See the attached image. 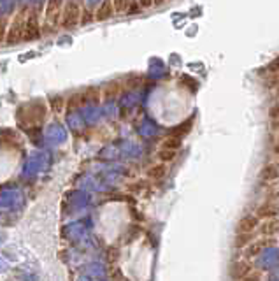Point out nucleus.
Listing matches in <instances>:
<instances>
[{"label":"nucleus","instance_id":"27","mask_svg":"<svg viewBox=\"0 0 279 281\" xmlns=\"http://www.w3.org/2000/svg\"><path fill=\"white\" fill-rule=\"evenodd\" d=\"M272 151H274V155L279 157V136L276 137V141H274V144H272Z\"/></svg>","mask_w":279,"mask_h":281},{"label":"nucleus","instance_id":"26","mask_svg":"<svg viewBox=\"0 0 279 281\" xmlns=\"http://www.w3.org/2000/svg\"><path fill=\"white\" fill-rule=\"evenodd\" d=\"M269 116H270V120H277V118H279V102H277V104H274L272 108H270Z\"/></svg>","mask_w":279,"mask_h":281},{"label":"nucleus","instance_id":"10","mask_svg":"<svg viewBox=\"0 0 279 281\" xmlns=\"http://www.w3.org/2000/svg\"><path fill=\"white\" fill-rule=\"evenodd\" d=\"M46 139H47V142H49V144H53V146L62 144V142L67 139L65 129H63L62 125H58V123L51 125L49 129H47V132H46Z\"/></svg>","mask_w":279,"mask_h":281},{"label":"nucleus","instance_id":"12","mask_svg":"<svg viewBox=\"0 0 279 281\" xmlns=\"http://www.w3.org/2000/svg\"><path fill=\"white\" fill-rule=\"evenodd\" d=\"M267 244H274V241H267L265 237H262V239H253L248 244V246L244 248V250H246V259H251V257L258 255V253L264 250Z\"/></svg>","mask_w":279,"mask_h":281},{"label":"nucleus","instance_id":"15","mask_svg":"<svg viewBox=\"0 0 279 281\" xmlns=\"http://www.w3.org/2000/svg\"><path fill=\"white\" fill-rule=\"evenodd\" d=\"M262 181H274L279 177V167L276 164H267L260 172Z\"/></svg>","mask_w":279,"mask_h":281},{"label":"nucleus","instance_id":"18","mask_svg":"<svg viewBox=\"0 0 279 281\" xmlns=\"http://www.w3.org/2000/svg\"><path fill=\"white\" fill-rule=\"evenodd\" d=\"M165 172H167L165 164H158V165H155V167H151L149 171H147V176H149L151 180H162V177L165 176Z\"/></svg>","mask_w":279,"mask_h":281},{"label":"nucleus","instance_id":"31","mask_svg":"<svg viewBox=\"0 0 279 281\" xmlns=\"http://www.w3.org/2000/svg\"><path fill=\"white\" fill-rule=\"evenodd\" d=\"M272 129L279 130V118H277V120H272Z\"/></svg>","mask_w":279,"mask_h":281},{"label":"nucleus","instance_id":"3","mask_svg":"<svg viewBox=\"0 0 279 281\" xmlns=\"http://www.w3.org/2000/svg\"><path fill=\"white\" fill-rule=\"evenodd\" d=\"M62 7H63V0H47L46 14H44V30H53L60 25Z\"/></svg>","mask_w":279,"mask_h":281},{"label":"nucleus","instance_id":"4","mask_svg":"<svg viewBox=\"0 0 279 281\" xmlns=\"http://www.w3.org/2000/svg\"><path fill=\"white\" fill-rule=\"evenodd\" d=\"M23 202V195L18 188H6L0 192V209H16Z\"/></svg>","mask_w":279,"mask_h":281},{"label":"nucleus","instance_id":"21","mask_svg":"<svg viewBox=\"0 0 279 281\" xmlns=\"http://www.w3.org/2000/svg\"><path fill=\"white\" fill-rule=\"evenodd\" d=\"M83 120L85 118L81 116V114H69V118H67V121H69V126L70 129H74V130H79L83 126Z\"/></svg>","mask_w":279,"mask_h":281},{"label":"nucleus","instance_id":"8","mask_svg":"<svg viewBox=\"0 0 279 281\" xmlns=\"http://www.w3.org/2000/svg\"><path fill=\"white\" fill-rule=\"evenodd\" d=\"M63 234L65 237H69L70 241H74V243H78V241H83L86 237V225L83 223V221H74V223L67 225L65 228H63Z\"/></svg>","mask_w":279,"mask_h":281},{"label":"nucleus","instance_id":"17","mask_svg":"<svg viewBox=\"0 0 279 281\" xmlns=\"http://www.w3.org/2000/svg\"><path fill=\"white\" fill-rule=\"evenodd\" d=\"M253 239H257V234H235V248L244 250Z\"/></svg>","mask_w":279,"mask_h":281},{"label":"nucleus","instance_id":"33","mask_svg":"<svg viewBox=\"0 0 279 281\" xmlns=\"http://www.w3.org/2000/svg\"><path fill=\"white\" fill-rule=\"evenodd\" d=\"M78 281H91L88 276H79V279Z\"/></svg>","mask_w":279,"mask_h":281},{"label":"nucleus","instance_id":"7","mask_svg":"<svg viewBox=\"0 0 279 281\" xmlns=\"http://www.w3.org/2000/svg\"><path fill=\"white\" fill-rule=\"evenodd\" d=\"M262 221L253 215V213H248L244 215L237 223V234H257L258 227H260Z\"/></svg>","mask_w":279,"mask_h":281},{"label":"nucleus","instance_id":"29","mask_svg":"<svg viewBox=\"0 0 279 281\" xmlns=\"http://www.w3.org/2000/svg\"><path fill=\"white\" fill-rule=\"evenodd\" d=\"M6 269H7V262H6V259H2V257H0V272L6 271Z\"/></svg>","mask_w":279,"mask_h":281},{"label":"nucleus","instance_id":"22","mask_svg":"<svg viewBox=\"0 0 279 281\" xmlns=\"http://www.w3.org/2000/svg\"><path fill=\"white\" fill-rule=\"evenodd\" d=\"M176 155H177V151H174V149H165V148H162L160 153H158V158H160L163 164H167V162H172L174 158H176Z\"/></svg>","mask_w":279,"mask_h":281},{"label":"nucleus","instance_id":"5","mask_svg":"<svg viewBox=\"0 0 279 281\" xmlns=\"http://www.w3.org/2000/svg\"><path fill=\"white\" fill-rule=\"evenodd\" d=\"M41 37V23H39L37 11H29L25 19V35L23 41H35Z\"/></svg>","mask_w":279,"mask_h":281},{"label":"nucleus","instance_id":"19","mask_svg":"<svg viewBox=\"0 0 279 281\" xmlns=\"http://www.w3.org/2000/svg\"><path fill=\"white\" fill-rule=\"evenodd\" d=\"M179 146H181V139L176 136H169V137H165L162 142V148H165V149H174V151H177L179 149Z\"/></svg>","mask_w":279,"mask_h":281},{"label":"nucleus","instance_id":"11","mask_svg":"<svg viewBox=\"0 0 279 281\" xmlns=\"http://www.w3.org/2000/svg\"><path fill=\"white\" fill-rule=\"evenodd\" d=\"M251 271H253V267H251V264L248 262V259L237 260V262H234L232 269H230V276H232L234 281H237V279L244 278V276Z\"/></svg>","mask_w":279,"mask_h":281},{"label":"nucleus","instance_id":"25","mask_svg":"<svg viewBox=\"0 0 279 281\" xmlns=\"http://www.w3.org/2000/svg\"><path fill=\"white\" fill-rule=\"evenodd\" d=\"M237 281H262V272L260 271H251L244 276V278H241Z\"/></svg>","mask_w":279,"mask_h":281},{"label":"nucleus","instance_id":"6","mask_svg":"<svg viewBox=\"0 0 279 281\" xmlns=\"http://www.w3.org/2000/svg\"><path fill=\"white\" fill-rule=\"evenodd\" d=\"M46 164H47V155L46 153H35L34 157H30L29 160H27V164H25V167H23V171L21 174L23 176H35L39 171H42V169L46 167Z\"/></svg>","mask_w":279,"mask_h":281},{"label":"nucleus","instance_id":"30","mask_svg":"<svg viewBox=\"0 0 279 281\" xmlns=\"http://www.w3.org/2000/svg\"><path fill=\"white\" fill-rule=\"evenodd\" d=\"M270 69H272V70H277V72H279V58L272 63V65H270Z\"/></svg>","mask_w":279,"mask_h":281},{"label":"nucleus","instance_id":"32","mask_svg":"<svg viewBox=\"0 0 279 281\" xmlns=\"http://www.w3.org/2000/svg\"><path fill=\"white\" fill-rule=\"evenodd\" d=\"M165 0H153V6H162Z\"/></svg>","mask_w":279,"mask_h":281},{"label":"nucleus","instance_id":"2","mask_svg":"<svg viewBox=\"0 0 279 281\" xmlns=\"http://www.w3.org/2000/svg\"><path fill=\"white\" fill-rule=\"evenodd\" d=\"M81 4H78L75 0H67L62 7V18H60V25L65 29H74L75 25L81 23Z\"/></svg>","mask_w":279,"mask_h":281},{"label":"nucleus","instance_id":"16","mask_svg":"<svg viewBox=\"0 0 279 281\" xmlns=\"http://www.w3.org/2000/svg\"><path fill=\"white\" fill-rule=\"evenodd\" d=\"M86 202H88V195L83 192H75L69 197V204H72L74 209H83L86 206Z\"/></svg>","mask_w":279,"mask_h":281},{"label":"nucleus","instance_id":"24","mask_svg":"<svg viewBox=\"0 0 279 281\" xmlns=\"http://www.w3.org/2000/svg\"><path fill=\"white\" fill-rule=\"evenodd\" d=\"M98 116H100V109H98V108H95V109L88 108L85 111V116H83V118H85L88 123H93V121L98 120Z\"/></svg>","mask_w":279,"mask_h":281},{"label":"nucleus","instance_id":"20","mask_svg":"<svg viewBox=\"0 0 279 281\" xmlns=\"http://www.w3.org/2000/svg\"><path fill=\"white\" fill-rule=\"evenodd\" d=\"M7 29H9V18L0 13V42H6Z\"/></svg>","mask_w":279,"mask_h":281},{"label":"nucleus","instance_id":"1","mask_svg":"<svg viewBox=\"0 0 279 281\" xmlns=\"http://www.w3.org/2000/svg\"><path fill=\"white\" fill-rule=\"evenodd\" d=\"M27 11L19 9L18 13L14 14L13 21H11L9 29H7V35H6V42L7 44H18V42L23 41V35H25V19H27Z\"/></svg>","mask_w":279,"mask_h":281},{"label":"nucleus","instance_id":"23","mask_svg":"<svg viewBox=\"0 0 279 281\" xmlns=\"http://www.w3.org/2000/svg\"><path fill=\"white\" fill-rule=\"evenodd\" d=\"M111 4H113V9L114 13H126V9H129V4L130 0H111Z\"/></svg>","mask_w":279,"mask_h":281},{"label":"nucleus","instance_id":"13","mask_svg":"<svg viewBox=\"0 0 279 281\" xmlns=\"http://www.w3.org/2000/svg\"><path fill=\"white\" fill-rule=\"evenodd\" d=\"M113 14H114V9H113L111 0H104V2L100 4V7H98L97 14H95V18H97L98 21H106V19H109Z\"/></svg>","mask_w":279,"mask_h":281},{"label":"nucleus","instance_id":"34","mask_svg":"<svg viewBox=\"0 0 279 281\" xmlns=\"http://www.w3.org/2000/svg\"><path fill=\"white\" fill-rule=\"evenodd\" d=\"M98 0H88V4H97Z\"/></svg>","mask_w":279,"mask_h":281},{"label":"nucleus","instance_id":"28","mask_svg":"<svg viewBox=\"0 0 279 281\" xmlns=\"http://www.w3.org/2000/svg\"><path fill=\"white\" fill-rule=\"evenodd\" d=\"M139 2V6L141 7H151L153 6V0H137Z\"/></svg>","mask_w":279,"mask_h":281},{"label":"nucleus","instance_id":"14","mask_svg":"<svg viewBox=\"0 0 279 281\" xmlns=\"http://www.w3.org/2000/svg\"><path fill=\"white\" fill-rule=\"evenodd\" d=\"M258 231L262 232V236L267 237V236H276L277 232H279V220H265V223L262 225L260 223V227H258Z\"/></svg>","mask_w":279,"mask_h":281},{"label":"nucleus","instance_id":"9","mask_svg":"<svg viewBox=\"0 0 279 281\" xmlns=\"http://www.w3.org/2000/svg\"><path fill=\"white\" fill-rule=\"evenodd\" d=\"M253 215L257 216L258 220H274V218H277L279 216V208L276 204H272V202H264V204H260V206H257V209L253 211Z\"/></svg>","mask_w":279,"mask_h":281}]
</instances>
